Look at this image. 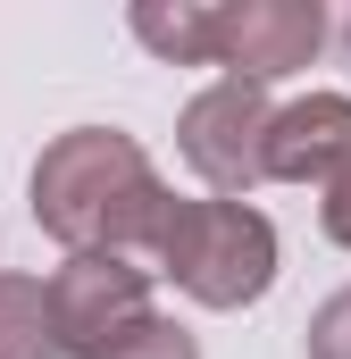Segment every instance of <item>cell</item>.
Segmentation results:
<instances>
[{
	"label": "cell",
	"mask_w": 351,
	"mask_h": 359,
	"mask_svg": "<svg viewBox=\"0 0 351 359\" xmlns=\"http://www.w3.org/2000/svg\"><path fill=\"white\" fill-rule=\"evenodd\" d=\"M159 209H168V184L151 168V151L134 134H117V126H76L34 159V226L51 243H67V259H84V251H109V259L151 251Z\"/></svg>",
	"instance_id": "obj_1"
},
{
	"label": "cell",
	"mask_w": 351,
	"mask_h": 359,
	"mask_svg": "<svg viewBox=\"0 0 351 359\" xmlns=\"http://www.w3.org/2000/svg\"><path fill=\"white\" fill-rule=\"evenodd\" d=\"M151 259L201 309H251L276 284V226L251 201H176L168 192L159 234H151Z\"/></svg>",
	"instance_id": "obj_2"
},
{
	"label": "cell",
	"mask_w": 351,
	"mask_h": 359,
	"mask_svg": "<svg viewBox=\"0 0 351 359\" xmlns=\"http://www.w3.org/2000/svg\"><path fill=\"white\" fill-rule=\"evenodd\" d=\"M42 309H51L59 359H109L151 318V268L109 259V251H84V259H67V268L42 284Z\"/></svg>",
	"instance_id": "obj_3"
},
{
	"label": "cell",
	"mask_w": 351,
	"mask_h": 359,
	"mask_svg": "<svg viewBox=\"0 0 351 359\" xmlns=\"http://www.w3.org/2000/svg\"><path fill=\"white\" fill-rule=\"evenodd\" d=\"M267 117H276V109H267L260 84L218 76L209 92H192V100H184V117H176V151H184V168L209 184L218 201H243L251 184H267V168H260Z\"/></svg>",
	"instance_id": "obj_4"
},
{
	"label": "cell",
	"mask_w": 351,
	"mask_h": 359,
	"mask_svg": "<svg viewBox=\"0 0 351 359\" xmlns=\"http://www.w3.org/2000/svg\"><path fill=\"white\" fill-rule=\"evenodd\" d=\"M326 42V8L318 0H226L218 8V67L234 84H276L293 67H310Z\"/></svg>",
	"instance_id": "obj_5"
},
{
	"label": "cell",
	"mask_w": 351,
	"mask_h": 359,
	"mask_svg": "<svg viewBox=\"0 0 351 359\" xmlns=\"http://www.w3.org/2000/svg\"><path fill=\"white\" fill-rule=\"evenodd\" d=\"M260 168L276 184H326L351 168V100L343 92H310L293 109L267 117V142H260Z\"/></svg>",
	"instance_id": "obj_6"
},
{
	"label": "cell",
	"mask_w": 351,
	"mask_h": 359,
	"mask_svg": "<svg viewBox=\"0 0 351 359\" xmlns=\"http://www.w3.org/2000/svg\"><path fill=\"white\" fill-rule=\"evenodd\" d=\"M134 42L159 50L168 67H218V0H143Z\"/></svg>",
	"instance_id": "obj_7"
},
{
	"label": "cell",
	"mask_w": 351,
	"mask_h": 359,
	"mask_svg": "<svg viewBox=\"0 0 351 359\" xmlns=\"http://www.w3.org/2000/svg\"><path fill=\"white\" fill-rule=\"evenodd\" d=\"M0 359H59L51 309H42V276H0Z\"/></svg>",
	"instance_id": "obj_8"
},
{
	"label": "cell",
	"mask_w": 351,
	"mask_h": 359,
	"mask_svg": "<svg viewBox=\"0 0 351 359\" xmlns=\"http://www.w3.org/2000/svg\"><path fill=\"white\" fill-rule=\"evenodd\" d=\"M109 359H201V343H192L176 318H159V309H151V318H143V326H134Z\"/></svg>",
	"instance_id": "obj_9"
},
{
	"label": "cell",
	"mask_w": 351,
	"mask_h": 359,
	"mask_svg": "<svg viewBox=\"0 0 351 359\" xmlns=\"http://www.w3.org/2000/svg\"><path fill=\"white\" fill-rule=\"evenodd\" d=\"M301 343H310V359H351V284L310 309V334Z\"/></svg>",
	"instance_id": "obj_10"
},
{
	"label": "cell",
	"mask_w": 351,
	"mask_h": 359,
	"mask_svg": "<svg viewBox=\"0 0 351 359\" xmlns=\"http://www.w3.org/2000/svg\"><path fill=\"white\" fill-rule=\"evenodd\" d=\"M318 226H326V243H343V251H351V168L326 184V201H318Z\"/></svg>",
	"instance_id": "obj_11"
}]
</instances>
